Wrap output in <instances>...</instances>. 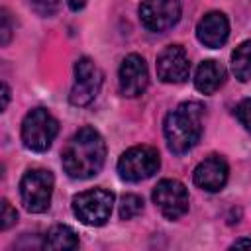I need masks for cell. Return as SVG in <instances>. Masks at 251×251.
Returning a JSON list of instances; mask_svg holds the SVG:
<instances>
[{
	"instance_id": "obj_16",
	"label": "cell",
	"mask_w": 251,
	"mask_h": 251,
	"mask_svg": "<svg viewBox=\"0 0 251 251\" xmlns=\"http://www.w3.org/2000/svg\"><path fill=\"white\" fill-rule=\"evenodd\" d=\"M231 71L237 80H251V39L239 43L231 53Z\"/></svg>"
},
{
	"instance_id": "obj_23",
	"label": "cell",
	"mask_w": 251,
	"mask_h": 251,
	"mask_svg": "<svg viewBox=\"0 0 251 251\" xmlns=\"http://www.w3.org/2000/svg\"><path fill=\"white\" fill-rule=\"evenodd\" d=\"M86 6V0H69V8L73 10V12H78V10H82Z\"/></svg>"
},
{
	"instance_id": "obj_5",
	"label": "cell",
	"mask_w": 251,
	"mask_h": 251,
	"mask_svg": "<svg viewBox=\"0 0 251 251\" xmlns=\"http://www.w3.org/2000/svg\"><path fill=\"white\" fill-rule=\"evenodd\" d=\"M55 178L45 169H31L20 180V196L22 204L31 214H41L49 208L53 196Z\"/></svg>"
},
{
	"instance_id": "obj_19",
	"label": "cell",
	"mask_w": 251,
	"mask_h": 251,
	"mask_svg": "<svg viewBox=\"0 0 251 251\" xmlns=\"http://www.w3.org/2000/svg\"><path fill=\"white\" fill-rule=\"evenodd\" d=\"M235 116H237L239 124H241L247 131H251V98H245V100H241V102L237 104Z\"/></svg>"
},
{
	"instance_id": "obj_1",
	"label": "cell",
	"mask_w": 251,
	"mask_h": 251,
	"mask_svg": "<svg viewBox=\"0 0 251 251\" xmlns=\"http://www.w3.org/2000/svg\"><path fill=\"white\" fill-rule=\"evenodd\" d=\"M106 161V143L94 127H80L65 145L61 163L71 178H90L100 173Z\"/></svg>"
},
{
	"instance_id": "obj_6",
	"label": "cell",
	"mask_w": 251,
	"mask_h": 251,
	"mask_svg": "<svg viewBox=\"0 0 251 251\" xmlns=\"http://www.w3.org/2000/svg\"><path fill=\"white\" fill-rule=\"evenodd\" d=\"M114 194L106 188H92L73 198V214L86 226H104L110 220Z\"/></svg>"
},
{
	"instance_id": "obj_12",
	"label": "cell",
	"mask_w": 251,
	"mask_h": 251,
	"mask_svg": "<svg viewBox=\"0 0 251 251\" xmlns=\"http://www.w3.org/2000/svg\"><path fill=\"white\" fill-rule=\"evenodd\" d=\"M227 163L220 155H210L194 169V184L206 192H218L227 182Z\"/></svg>"
},
{
	"instance_id": "obj_24",
	"label": "cell",
	"mask_w": 251,
	"mask_h": 251,
	"mask_svg": "<svg viewBox=\"0 0 251 251\" xmlns=\"http://www.w3.org/2000/svg\"><path fill=\"white\" fill-rule=\"evenodd\" d=\"M231 247H251V239H235Z\"/></svg>"
},
{
	"instance_id": "obj_3",
	"label": "cell",
	"mask_w": 251,
	"mask_h": 251,
	"mask_svg": "<svg viewBox=\"0 0 251 251\" xmlns=\"http://www.w3.org/2000/svg\"><path fill=\"white\" fill-rule=\"evenodd\" d=\"M59 133L57 120L45 108H33L25 114L22 122V141L27 149L43 153L51 147L53 139Z\"/></svg>"
},
{
	"instance_id": "obj_20",
	"label": "cell",
	"mask_w": 251,
	"mask_h": 251,
	"mask_svg": "<svg viewBox=\"0 0 251 251\" xmlns=\"http://www.w3.org/2000/svg\"><path fill=\"white\" fill-rule=\"evenodd\" d=\"M18 220V212L10 206L8 200H2V214H0V229L6 231L10 226H14Z\"/></svg>"
},
{
	"instance_id": "obj_11",
	"label": "cell",
	"mask_w": 251,
	"mask_h": 251,
	"mask_svg": "<svg viewBox=\"0 0 251 251\" xmlns=\"http://www.w3.org/2000/svg\"><path fill=\"white\" fill-rule=\"evenodd\" d=\"M190 75V63L184 47L180 45H169L165 47L157 57V76L163 82L176 84L184 82Z\"/></svg>"
},
{
	"instance_id": "obj_4",
	"label": "cell",
	"mask_w": 251,
	"mask_h": 251,
	"mask_svg": "<svg viewBox=\"0 0 251 251\" xmlns=\"http://www.w3.org/2000/svg\"><path fill=\"white\" fill-rule=\"evenodd\" d=\"M161 167L159 151L151 145H135L129 147L118 159V173L127 182H141L153 176Z\"/></svg>"
},
{
	"instance_id": "obj_15",
	"label": "cell",
	"mask_w": 251,
	"mask_h": 251,
	"mask_svg": "<svg viewBox=\"0 0 251 251\" xmlns=\"http://www.w3.org/2000/svg\"><path fill=\"white\" fill-rule=\"evenodd\" d=\"M43 247L45 249H63V251L76 249L78 247V237H76L73 227L59 224V226H53L47 231V235L43 239Z\"/></svg>"
},
{
	"instance_id": "obj_7",
	"label": "cell",
	"mask_w": 251,
	"mask_h": 251,
	"mask_svg": "<svg viewBox=\"0 0 251 251\" xmlns=\"http://www.w3.org/2000/svg\"><path fill=\"white\" fill-rule=\"evenodd\" d=\"M102 86V73L100 69L94 65L92 59L88 57H80L75 63V84L71 88V104L73 106H86L90 104L98 90Z\"/></svg>"
},
{
	"instance_id": "obj_18",
	"label": "cell",
	"mask_w": 251,
	"mask_h": 251,
	"mask_svg": "<svg viewBox=\"0 0 251 251\" xmlns=\"http://www.w3.org/2000/svg\"><path fill=\"white\" fill-rule=\"evenodd\" d=\"M29 4H31L35 14L43 16V18H51V16L57 14V10L61 6V0H31Z\"/></svg>"
},
{
	"instance_id": "obj_9",
	"label": "cell",
	"mask_w": 251,
	"mask_h": 251,
	"mask_svg": "<svg viewBox=\"0 0 251 251\" xmlns=\"http://www.w3.org/2000/svg\"><path fill=\"white\" fill-rule=\"evenodd\" d=\"M139 20L145 29L153 33H163L176 25L180 20L178 0H145L139 6Z\"/></svg>"
},
{
	"instance_id": "obj_8",
	"label": "cell",
	"mask_w": 251,
	"mask_h": 251,
	"mask_svg": "<svg viewBox=\"0 0 251 251\" xmlns=\"http://www.w3.org/2000/svg\"><path fill=\"white\" fill-rule=\"evenodd\" d=\"M153 202L167 220H178L188 212V190L180 180L163 178L153 188Z\"/></svg>"
},
{
	"instance_id": "obj_21",
	"label": "cell",
	"mask_w": 251,
	"mask_h": 251,
	"mask_svg": "<svg viewBox=\"0 0 251 251\" xmlns=\"http://www.w3.org/2000/svg\"><path fill=\"white\" fill-rule=\"evenodd\" d=\"M12 37V24H10V14L6 10H2V16H0V45H8Z\"/></svg>"
},
{
	"instance_id": "obj_2",
	"label": "cell",
	"mask_w": 251,
	"mask_h": 251,
	"mask_svg": "<svg viewBox=\"0 0 251 251\" xmlns=\"http://www.w3.org/2000/svg\"><path fill=\"white\" fill-rule=\"evenodd\" d=\"M163 131L173 153L180 155L190 151L202 135V106L196 102H184L176 106L167 114Z\"/></svg>"
},
{
	"instance_id": "obj_10",
	"label": "cell",
	"mask_w": 251,
	"mask_h": 251,
	"mask_svg": "<svg viewBox=\"0 0 251 251\" xmlns=\"http://www.w3.org/2000/svg\"><path fill=\"white\" fill-rule=\"evenodd\" d=\"M149 84V71L145 65V59L137 53L127 55L118 71V86L120 92L127 98H135L145 92Z\"/></svg>"
},
{
	"instance_id": "obj_22",
	"label": "cell",
	"mask_w": 251,
	"mask_h": 251,
	"mask_svg": "<svg viewBox=\"0 0 251 251\" xmlns=\"http://www.w3.org/2000/svg\"><path fill=\"white\" fill-rule=\"evenodd\" d=\"M8 102H10V88H8V84L4 82V84H2V106H0L2 112L8 108Z\"/></svg>"
},
{
	"instance_id": "obj_17",
	"label": "cell",
	"mask_w": 251,
	"mask_h": 251,
	"mask_svg": "<svg viewBox=\"0 0 251 251\" xmlns=\"http://www.w3.org/2000/svg\"><path fill=\"white\" fill-rule=\"evenodd\" d=\"M143 210V200L137 194H124L120 202V218L122 220H131Z\"/></svg>"
},
{
	"instance_id": "obj_13",
	"label": "cell",
	"mask_w": 251,
	"mask_h": 251,
	"mask_svg": "<svg viewBox=\"0 0 251 251\" xmlns=\"http://www.w3.org/2000/svg\"><path fill=\"white\" fill-rule=\"evenodd\" d=\"M229 22L224 12H208L196 25V37L202 45L218 49L227 41Z\"/></svg>"
},
{
	"instance_id": "obj_14",
	"label": "cell",
	"mask_w": 251,
	"mask_h": 251,
	"mask_svg": "<svg viewBox=\"0 0 251 251\" xmlns=\"http://www.w3.org/2000/svg\"><path fill=\"white\" fill-rule=\"evenodd\" d=\"M226 80V71L218 61H202L194 75V86L202 94H214Z\"/></svg>"
}]
</instances>
